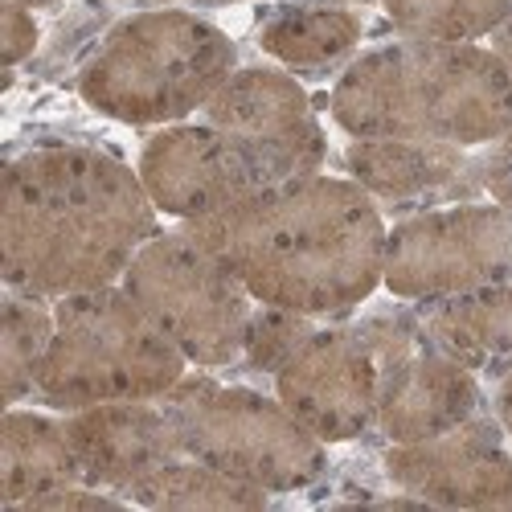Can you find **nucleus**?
<instances>
[{
  "label": "nucleus",
  "mask_w": 512,
  "mask_h": 512,
  "mask_svg": "<svg viewBox=\"0 0 512 512\" xmlns=\"http://www.w3.org/2000/svg\"><path fill=\"white\" fill-rule=\"evenodd\" d=\"M512 279V213L492 197L406 213L386 234L381 287L422 304Z\"/></svg>",
  "instance_id": "nucleus-8"
},
{
  "label": "nucleus",
  "mask_w": 512,
  "mask_h": 512,
  "mask_svg": "<svg viewBox=\"0 0 512 512\" xmlns=\"http://www.w3.org/2000/svg\"><path fill=\"white\" fill-rule=\"evenodd\" d=\"M246 152L263 185L300 181L324 168L328 140L300 78L283 66H238L201 111Z\"/></svg>",
  "instance_id": "nucleus-10"
},
{
  "label": "nucleus",
  "mask_w": 512,
  "mask_h": 512,
  "mask_svg": "<svg viewBox=\"0 0 512 512\" xmlns=\"http://www.w3.org/2000/svg\"><path fill=\"white\" fill-rule=\"evenodd\" d=\"M275 398L320 443H353L377 422L381 365L353 320H324L271 377Z\"/></svg>",
  "instance_id": "nucleus-11"
},
{
  "label": "nucleus",
  "mask_w": 512,
  "mask_h": 512,
  "mask_svg": "<svg viewBox=\"0 0 512 512\" xmlns=\"http://www.w3.org/2000/svg\"><path fill=\"white\" fill-rule=\"evenodd\" d=\"M381 365L377 431L386 443H422L484 414L480 377L431 345L414 308L353 320Z\"/></svg>",
  "instance_id": "nucleus-9"
},
{
  "label": "nucleus",
  "mask_w": 512,
  "mask_h": 512,
  "mask_svg": "<svg viewBox=\"0 0 512 512\" xmlns=\"http://www.w3.org/2000/svg\"><path fill=\"white\" fill-rule=\"evenodd\" d=\"M345 173L381 209H435L455 201H480L484 152L443 140H390L369 136L345 148Z\"/></svg>",
  "instance_id": "nucleus-14"
},
{
  "label": "nucleus",
  "mask_w": 512,
  "mask_h": 512,
  "mask_svg": "<svg viewBox=\"0 0 512 512\" xmlns=\"http://www.w3.org/2000/svg\"><path fill=\"white\" fill-rule=\"evenodd\" d=\"M0 33H5V66H21L25 58H33L37 50V17L29 5H13V0H5V13H0Z\"/></svg>",
  "instance_id": "nucleus-23"
},
{
  "label": "nucleus",
  "mask_w": 512,
  "mask_h": 512,
  "mask_svg": "<svg viewBox=\"0 0 512 512\" xmlns=\"http://www.w3.org/2000/svg\"><path fill=\"white\" fill-rule=\"evenodd\" d=\"M234 70L238 46L226 29L164 5L107 29L78 70V95L115 123L168 127L205 111Z\"/></svg>",
  "instance_id": "nucleus-4"
},
{
  "label": "nucleus",
  "mask_w": 512,
  "mask_h": 512,
  "mask_svg": "<svg viewBox=\"0 0 512 512\" xmlns=\"http://www.w3.org/2000/svg\"><path fill=\"white\" fill-rule=\"evenodd\" d=\"M484 193L512 213V127L484 148Z\"/></svg>",
  "instance_id": "nucleus-24"
},
{
  "label": "nucleus",
  "mask_w": 512,
  "mask_h": 512,
  "mask_svg": "<svg viewBox=\"0 0 512 512\" xmlns=\"http://www.w3.org/2000/svg\"><path fill=\"white\" fill-rule=\"evenodd\" d=\"M62 418L82 463V480L119 496L168 459L185 455L160 402H99Z\"/></svg>",
  "instance_id": "nucleus-15"
},
{
  "label": "nucleus",
  "mask_w": 512,
  "mask_h": 512,
  "mask_svg": "<svg viewBox=\"0 0 512 512\" xmlns=\"http://www.w3.org/2000/svg\"><path fill=\"white\" fill-rule=\"evenodd\" d=\"M181 230L213 250L259 304L349 320L381 287L386 213L353 177H300Z\"/></svg>",
  "instance_id": "nucleus-1"
},
{
  "label": "nucleus",
  "mask_w": 512,
  "mask_h": 512,
  "mask_svg": "<svg viewBox=\"0 0 512 512\" xmlns=\"http://www.w3.org/2000/svg\"><path fill=\"white\" fill-rule=\"evenodd\" d=\"M144 5H173V0H144ZM197 5H234V0H197Z\"/></svg>",
  "instance_id": "nucleus-27"
},
{
  "label": "nucleus",
  "mask_w": 512,
  "mask_h": 512,
  "mask_svg": "<svg viewBox=\"0 0 512 512\" xmlns=\"http://www.w3.org/2000/svg\"><path fill=\"white\" fill-rule=\"evenodd\" d=\"M365 21L345 5H283L259 25V50L291 74H320L357 54Z\"/></svg>",
  "instance_id": "nucleus-18"
},
{
  "label": "nucleus",
  "mask_w": 512,
  "mask_h": 512,
  "mask_svg": "<svg viewBox=\"0 0 512 512\" xmlns=\"http://www.w3.org/2000/svg\"><path fill=\"white\" fill-rule=\"evenodd\" d=\"M488 50L500 58V66L508 70V78H512V13H508V21L488 37Z\"/></svg>",
  "instance_id": "nucleus-26"
},
{
  "label": "nucleus",
  "mask_w": 512,
  "mask_h": 512,
  "mask_svg": "<svg viewBox=\"0 0 512 512\" xmlns=\"http://www.w3.org/2000/svg\"><path fill=\"white\" fill-rule=\"evenodd\" d=\"M386 480L439 508H512V451L496 414H476L447 435L390 443L381 455Z\"/></svg>",
  "instance_id": "nucleus-13"
},
{
  "label": "nucleus",
  "mask_w": 512,
  "mask_h": 512,
  "mask_svg": "<svg viewBox=\"0 0 512 512\" xmlns=\"http://www.w3.org/2000/svg\"><path fill=\"white\" fill-rule=\"evenodd\" d=\"M492 414L504 426V439H512V369L496 377V394H492Z\"/></svg>",
  "instance_id": "nucleus-25"
},
{
  "label": "nucleus",
  "mask_w": 512,
  "mask_h": 512,
  "mask_svg": "<svg viewBox=\"0 0 512 512\" xmlns=\"http://www.w3.org/2000/svg\"><path fill=\"white\" fill-rule=\"evenodd\" d=\"M13 5H29V9H41V5H50V0H13Z\"/></svg>",
  "instance_id": "nucleus-28"
},
{
  "label": "nucleus",
  "mask_w": 512,
  "mask_h": 512,
  "mask_svg": "<svg viewBox=\"0 0 512 512\" xmlns=\"http://www.w3.org/2000/svg\"><path fill=\"white\" fill-rule=\"evenodd\" d=\"M324 320L316 316H304V312H291V308H271V304H259L246 324V340H242V365L254 369V373H267L275 377L287 357L304 345V340L320 328Z\"/></svg>",
  "instance_id": "nucleus-22"
},
{
  "label": "nucleus",
  "mask_w": 512,
  "mask_h": 512,
  "mask_svg": "<svg viewBox=\"0 0 512 512\" xmlns=\"http://www.w3.org/2000/svg\"><path fill=\"white\" fill-rule=\"evenodd\" d=\"M185 373V353L111 283L54 300V340L33 398L58 414L99 402H160Z\"/></svg>",
  "instance_id": "nucleus-5"
},
{
  "label": "nucleus",
  "mask_w": 512,
  "mask_h": 512,
  "mask_svg": "<svg viewBox=\"0 0 512 512\" xmlns=\"http://www.w3.org/2000/svg\"><path fill=\"white\" fill-rule=\"evenodd\" d=\"M414 312L431 345L476 377H500L512 369V279L422 300Z\"/></svg>",
  "instance_id": "nucleus-16"
},
{
  "label": "nucleus",
  "mask_w": 512,
  "mask_h": 512,
  "mask_svg": "<svg viewBox=\"0 0 512 512\" xmlns=\"http://www.w3.org/2000/svg\"><path fill=\"white\" fill-rule=\"evenodd\" d=\"M123 500L140 508H156V512H234V508H267L271 492L234 480L201 459L177 455L164 467H156L152 476H144L140 484L127 488Z\"/></svg>",
  "instance_id": "nucleus-19"
},
{
  "label": "nucleus",
  "mask_w": 512,
  "mask_h": 512,
  "mask_svg": "<svg viewBox=\"0 0 512 512\" xmlns=\"http://www.w3.org/2000/svg\"><path fill=\"white\" fill-rule=\"evenodd\" d=\"M119 287L152 316L189 365L226 369L242 361L246 324L259 300L218 254L193 242L181 226L144 242Z\"/></svg>",
  "instance_id": "nucleus-7"
},
{
  "label": "nucleus",
  "mask_w": 512,
  "mask_h": 512,
  "mask_svg": "<svg viewBox=\"0 0 512 512\" xmlns=\"http://www.w3.org/2000/svg\"><path fill=\"white\" fill-rule=\"evenodd\" d=\"M54 340V304L21 295L5 287V308H0V381H5V402L21 406L37 394V373Z\"/></svg>",
  "instance_id": "nucleus-20"
},
{
  "label": "nucleus",
  "mask_w": 512,
  "mask_h": 512,
  "mask_svg": "<svg viewBox=\"0 0 512 512\" xmlns=\"http://www.w3.org/2000/svg\"><path fill=\"white\" fill-rule=\"evenodd\" d=\"M328 111L353 140L488 148L512 127V78L480 41H390L340 70Z\"/></svg>",
  "instance_id": "nucleus-3"
},
{
  "label": "nucleus",
  "mask_w": 512,
  "mask_h": 512,
  "mask_svg": "<svg viewBox=\"0 0 512 512\" xmlns=\"http://www.w3.org/2000/svg\"><path fill=\"white\" fill-rule=\"evenodd\" d=\"M189 459L246 480L263 492H300L328 472L320 443L275 394L230 386L209 373H185L160 398Z\"/></svg>",
  "instance_id": "nucleus-6"
},
{
  "label": "nucleus",
  "mask_w": 512,
  "mask_h": 512,
  "mask_svg": "<svg viewBox=\"0 0 512 512\" xmlns=\"http://www.w3.org/2000/svg\"><path fill=\"white\" fill-rule=\"evenodd\" d=\"M160 234L132 164L99 148L46 144L9 160L0 181V275L9 291L62 300L111 287Z\"/></svg>",
  "instance_id": "nucleus-2"
},
{
  "label": "nucleus",
  "mask_w": 512,
  "mask_h": 512,
  "mask_svg": "<svg viewBox=\"0 0 512 512\" xmlns=\"http://www.w3.org/2000/svg\"><path fill=\"white\" fill-rule=\"evenodd\" d=\"M390 25L410 41H488L512 13V0H381Z\"/></svg>",
  "instance_id": "nucleus-21"
},
{
  "label": "nucleus",
  "mask_w": 512,
  "mask_h": 512,
  "mask_svg": "<svg viewBox=\"0 0 512 512\" xmlns=\"http://www.w3.org/2000/svg\"><path fill=\"white\" fill-rule=\"evenodd\" d=\"M136 173L164 218L197 222L209 213H222L246 197H254L263 177L254 173L246 152L209 119L197 123H168L148 136L140 148Z\"/></svg>",
  "instance_id": "nucleus-12"
},
{
  "label": "nucleus",
  "mask_w": 512,
  "mask_h": 512,
  "mask_svg": "<svg viewBox=\"0 0 512 512\" xmlns=\"http://www.w3.org/2000/svg\"><path fill=\"white\" fill-rule=\"evenodd\" d=\"M82 480V463L66 435V418L9 406L0 431V500L21 508L25 500Z\"/></svg>",
  "instance_id": "nucleus-17"
}]
</instances>
